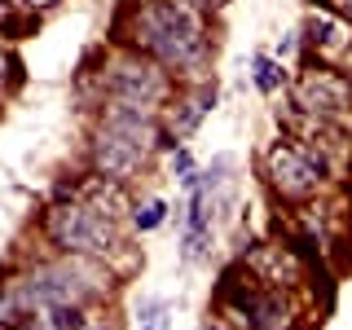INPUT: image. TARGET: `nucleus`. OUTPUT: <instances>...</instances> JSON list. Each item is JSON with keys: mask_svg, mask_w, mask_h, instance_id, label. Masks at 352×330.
<instances>
[{"mask_svg": "<svg viewBox=\"0 0 352 330\" xmlns=\"http://www.w3.org/2000/svg\"><path fill=\"white\" fill-rule=\"evenodd\" d=\"M269 176L282 198H308L317 190V181H322V159H313L308 150H295V146H273Z\"/></svg>", "mask_w": 352, "mask_h": 330, "instance_id": "5", "label": "nucleus"}, {"mask_svg": "<svg viewBox=\"0 0 352 330\" xmlns=\"http://www.w3.org/2000/svg\"><path fill=\"white\" fill-rule=\"evenodd\" d=\"M132 44L163 66H203L207 58V36L203 18L185 0H154L132 14Z\"/></svg>", "mask_w": 352, "mask_h": 330, "instance_id": "1", "label": "nucleus"}, {"mask_svg": "<svg viewBox=\"0 0 352 330\" xmlns=\"http://www.w3.org/2000/svg\"><path fill=\"white\" fill-rule=\"evenodd\" d=\"M242 322H251V330H286L291 326V308L282 304V295H260V300L247 304Z\"/></svg>", "mask_w": 352, "mask_h": 330, "instance_id": "7", "label": "nucleus"}, {"mask_svg": "<svg viewBox=\"0 0 352 330\" xmlns=\"http://www.w3.org/2000/svg\"><path fill=\"white\" fill-rule=\"evenodd\" d=\"M9 66H14V62H9V58H5V53H0V84H5V75H9Z\"/></svg>", "mask_w": 352, "mask_h": 330, "instance_id": "19", "label": "nucleus"}, {"mask_svg": "<svg viewBox=\"0 0 352 330\" xmlns=\"http://www.w3.org/2000/svg\"><path fill=\"white\" fill-rule=\"evenodd\" d=\"M150 141L154 137L102 124V132H97V141H93V168L102 172V181H115V185L128 181V176L141 172V163H146V154H150Z\"/></svg>", "mask_w": 352, "mask_h": 330, "instance_id": "3", "label": "nucleus"}, {"mask_svg": "<svg viewBox=\"0 0 352 330\" xmlns=\"http://www.w3.org/2000/svg\"><path fill=\"white\" fill-rule=\"evenodd\" d=\"M203 330H216V326H203Z\"/></svg>", "mask_w": 352, "mask_h": 330, "instance_id": "20", "label": "nucleus"}, {"mask_svg": "<svg viewBox=\"0 0 352 330\" xmlns=\"http://www.w3.org/2000/svg\"><path fill=\"white\" fill-rule=\"evenodd\" d=\"M163 212H168L163 203H146V207H137V216H132V220H137V229H159L163 225Z\"/></svg>", "mask_w": 352, "mask_h": 330, "instance_id": "13", "label": "nucleus"}, {"mask_svg": "<svg viewBox=\"0 0 352 330\" xmlns=\"http://www.w3.org/2000/svg\"><path fill=\"white\" fill-rule=\"evenodd\" d=\"M14 5H27V9H40V5H53V0H14Z\"/></svg>", "mask_w": 352, "mask_h": 330, "instance_id": "18", "label": "nucleus"}, {"mask_svg": "<svg viewBox=\"0 0 352 330\" xmlns=\"http://www.w3.org/2000/svg\"><path fill=\"white\" fill-rule=\"evenodd\" d=\"M282 62H273V58H256V84H260V93H278L282 88Z\"/></svg>", "mask_w": 352, "mask_h": 330, "instance_id": "11", "label": "nucleus"}, {"mask_svg": "<svg viewBox=\"0 0 352 330\" xmlns=\"http://www.w3.org/2000/svg\"><path fill=\"white\" fill-rule=\"evenodd\" d=\"M300 106L317 110V115H335V110L348 106V80L330 71H308L300 80Z\"/></svg>", "mask_w": 352, "mask_h": 330, "instance_id": "6", "label": "nucleus"}, {"mask_svg": "<svg viewBox=\"0 0 352 330\" xmlns=\"http://www.w3.org/2000/svg\"><path fill=\"white\" fill-rule=\"evenodd\" d=\"M172 168L181 172V181L190 185L194 181V159H190V150H176V159H172Z\"/></svg>", "mask_w": 352, "mask_h": 330, "instance_id": "15", "label": "nucleus"}, {"mask_svg": "<svg viewBox=\"0 0 352 330\" xmlns=\"http://www.w3.org/2000/svg\"><path fill=\"white\" fill-rule=\"evenodd\" d=\"M185 5H194V9H220L225 0H185Z\"/></svg>", "mask_w": 352, "mask_h": 330, "instance_id": "17", "label": "nucleus"}, {"mask_svg": "<svg viewBox=\"0 0 352 330\" xmlns=\"http://www.w3.org/2000/svg\"><path fill=\"white\" fill-rule=\"evenodd\" d=\"M49 238L58 242L71 256H97V251L115 247V225H110V212L102 207H84V203H58L49 212Z\"/></svg>", "mask_w": 352, "mask_h": 330, "instance_id": "2", "label": "nucleus"}, {"mask_svg": "<svg viewBox=\"0 0 352 330\" xmlns=\"http://www.w3.org/2000/svg\"><path fill=\"white\" fill-rule=\"evenodd\" d=\"M106 93L115 97V102H132V106H159L163 97H168V80H163V71L146 58H124L110 66L106 75Z\"/></svg>", "mask_w": 352, "mask_h": 330, "instance_id": "4", "label": "nucleus"}, {"mask_svg": "<svg viewBox=\"0 0 352 330\" xmlns=\"http://www.w3.org/2000/svg\"><path fill=\"white\" fill-rule=\"evenodd\" d=\"M216 106V88H198L194 97H185V106L176 110V119H172V132L176 137H190V132L203 124V115Z\"/></svg>", "mask_w": 352, "mask_h": 330, "instance_id": "8", "label": "nucleus"}, {"mask_svg": "<svg viewBox=\"0 0 352 330\" xmlns=\"http://www.w3.org/2000/svg\"><path fill=\"white\" fill-rule=\"evenodd\" d=\"M18 304H14V295H9V291H0V330H14L18 326Z\"/></svg>", "mask_w": 352, "mask_h": 330, "instance_id": "14", "label": "nucleus"}, {"mask_svg": "<svg viewBox=\"0 0 352 330\" xmlns=\"http://www.w3.org/2000/svg\"><path fill=\"white\" fill-rule=\"evenodd\" d=\"M308 31H313V44H317V49H326V53L344 44V27H339V22L330 18V14H313Z\"/></svg>", "mask_w": 352, "mask_h": 330, "instance_id": "9", "label": "nucleus"}, {"mask_svg": "<svg viewBox=\"0 0 352 330\" xmlns=\"http://www.w3.org/2000/svg\"><path fill=\"white\" fill-rule=\"evenodd\" d=\"M14 330H53V326H49V317H36V313H27V317H22V322H18Z\"/></svg>", "mask_w": 352, "mask_h": 330, "instance_id": "16", "label": "nucleus"}, {"mask_svg": "<svg viewBox=\"0 0 352 330\" xmlns=\"http://www.w3.org/2000/svg\"><path fill=\"white\" fill-rule=\"evenodd\" d=\"M44 317H49L53 330H84V308L80 304H53V308H44Z\"/></svg>", "mask_w": 352, "mask_h": 330, "instance_id": "10", "label": "nucleus"}, {"mask_svg": "<svg viewBox=\"0 0 352 330\" xmlns=\"http://www.w3.org/2000/svg\"><path fill=\"white\" fill-rule=\"evenodd\" d=\"M168 313H172V308L163 300L141 304V330H168Z\"/></svg>", "mask_w": 352, "mask_h": 330, "instance_id": "12", "label": "nucleus"}]
</instances>
